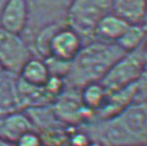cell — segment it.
I'll use <instances>...</instances> for the list:
<instances>
[{
	"label": "cell",
	"mask_w": 147,
	"mask_h": 146,
	"mask_svg": "<svg viewBox=\"0 0 147 146\" xmlns=\"http://www.w3.org/2000/svg\"><path fill=\"white\" fill-rule=\"evenodd\" d=\"M125 54L116 43L92 41L83 45L64 79L65 87L81 89L93 82H100L114 63Z\"/></svg>",
	"instance_id": "obj_1"
},
{
	"label": "cell",
	"mask_w": 147,
	"mask_h": 146,
	"mask_svg": "<svg viewBox=\"0 0 147 146\" xmlns=\"http://www.w3.org/2000/svg\"><path fill=\"white\" fill-rule=\"evenodd\" d=\"M147 50L146 42L134 51L126 52L119 58L100 80L107 92L129 86L139 81L146 74Z\"/></svg>",
	"instance_id": "obj_2"
},
{
	"label": "cell",
	"mask_w": 147,
	"mask_h": 146,
	"mask_svg": "<svg viewBox=\"0 0 147 146\" xmlns=\"http://www.w3.org/2000/svg\"><path fill=\"white\" fill-rule=\"evenodd\" d=\"M112 0H73L66 11L65 22L85 39L93 41L95 26L108 14L111 13Z\"/></svg>",
	"instance_id": "obj_3"
},
{
	"label": "cell",
	"mask_w": 147,
	"mask_h": 146,
	"mask_svg": "<svg viewBox=\"0 0 147 146\" xmlns=\"http://www.w3.org/2000/svg\"><path fill=\"white\" fill-rule=\"evenodd\" d=\"M53 112L57 119L67 126L82 125L93 118V113L83 106L80 89L65 87L53 102Z\"/></svg>",
	"instance_id": "obj_4"
},
{
	"label": "cell",
	"mask_w": 147,
	"mask_h": 146,
	"mask_svg": "<svg viewBox=\"0 0 147 146\" xmlns=\"http://www.w3.org/2000/svg\"><path fill=\"white\" fill-rule=\"evenodd\" d=\"M30 57V48L20 35L0 28V63L7 73L18 76Z\"/></svg>",
	"instance_id": "obj_5"
},
{
	"label": "cell",
	"mask_w": 147,
	"mask_h": 146,
	"mask_svg": "<svg viewBox=\"0 0 147 146\" xmlns=\"http://www.w3.org/2000/svg\"><path fill=\"white\" fill-rule=\"evenodd\" d=\"M83 41L78 32L68 26L67 24H60L48 45V57H53L65 62H71L83 47Z\"/></svg>",
	"instance_id": "obj_6"
},
{
	"label": "cell",
	"mask_w": 147,
	"mask_h": 146,
	"mask_svg": "<svg viewBox=\"0 0 147 146\" xmlns=\"http://www.w3.org/2000/svg\"><path fill=\"white\" fill-rule=\"evenodd\" d=\"M29 22L27 0H6L0 11V28L20 35Z\"/></svg>",
	"instance_id": "obj_7"
},
{
	"label": "cell",
	"mask_w": 147,
	"mask_h": 146,
	"mask_svg": "<svg viewBox=\"0 0 147 146\" xmlns=\"http://www.w3.org/2000/svg\"><path fill=\"white\" fill-rule=\"evenodd\" d=\"M115 117L122 123L125 130L140 143L147 142V104L135 102Z\"/></svg>",
	"instance_id": "obj_8"
},
{
	"label": "cell",
	"mask_w": 147,
	"mask_h": 146,
	"mask_svg": "<svg viewBox=\"0 0 147 146\" xmlns=\"http://www.w3.org/2000/svg\"><path fill=\"white\" fill-rule=\"evenodd\" d=\"M32 130H35L33 123L25 112L18 111L0 118V137L13 143L23 134Z\"/></svg>",
	"instance_id": "obj_9"
},
{
	"label": "cell",
	"mask_w": 147,
	"mask_h": 146,
	"mask_svg": "<svg viewBox=\"0 0 147 146\" xmlns=\"http://www.w3.org/2000/svg\"><path fill=\"white\" fill-rule=\"evenodd\" d=\"M16 76L6 72L0 78V118L22 109L17 90Z\"/></svg>",
	"instance_id": "obj_10"
},
{
	"label": "cell",
	"mask_w": 147,
	"mask_h": 146,
	"mask_svg": "<svg viewBox=\"0 0 147 146\" xmlns=\"http://www.w3.org/2000/svg\"><path fill=\"white\" fill-rule=\"evenodd\" d=\"M111 13L129 24H145L146 0H112Z\"/></svg>",
	"instance_id": "obj_11"
},
{
	"label": "cell",
	"mask_w": 147,
	"mask_h": 146,
	"mask_svg": "<svg viewBox=\"0 0 147 146\" xmlns=\"http://www.w3.org/2000/svg\"><path fill=\"white\" fill-rule=\"evenodd\" d=\"M129 25L131 24L110 13L97 23L93 33V39L102 42L116 43Z\"/></svg>",
	"instance_id": "obj_12"
},
{
	"label": "cell",
	"mask_w": 147,
	"mask_h": 146,
	"mask_svg": "<svg viewBox=\"0 0 147 146\" xmlns=\"http://www.w3.org/2000/svg\"><path fill=\"white\" fill-rule=\"evenodd\" d=\"M18 78L30 86L42 88L50 78V73L45 60L40 57L32 56L22 66Z\"/></svg>",
	"instance_id": "obj_13"
},
{
	"label": "cell",
	"mask_w": 147,
	"mask_h": 146,
	"mask_svg": "<svg viewBox=\"0 0 147 146\" xmlns=\"http://www.w3.org/2000/svg\"><path fill=\"white\" fill-rule=\"evenodd\" d=\"M108 97V92L100 82H93L80 89V99L85 108L94 114L102 109Z\"/></svg>",
	"instance_id": "obj_14"
},
{
	"label": "cell",
	"mask_w": 147,
	"mask_h": 146,
	"mask_svg": "<svg viewBox=\"0 0 147 146\" xmlns=\"http://www.w3.org/2000/svg\"><path fill=\"white\" fill-rule=\"evenodd\" d=\"M146 42V24H131L116 42L124 52H131Z\"/></svg>",
	"instance_id": "obj_15"
},
{
	"label": "cell",
	"mask_w": 147,
	"mask_h": 146,
	"mask_svg": "<svg viewBox=\"0 0 147 146\" xmlns=\"http://www.w3.org/2000/svg\"><path fill=\"white\" fill-rule=\"evenodd\" d=\"M71 1L73 0H30L27 3H28V5L32 3L36 9L47 11L49 13V15L51 14L59 15L63 11H65L66 16V11L71 5Z\"/></svg>",
	"instance_id": "obj_16"
},
{
	"label": "cell",
	"mask_w": 147,
	"mask_h": 146,
	"mask_svg": "<svg viewBox=\"0 0 147 146\" xmlns=\"http://www.w3.org/2000/svg\"><path fill=\"white\" fill-rule=\"evenodd\" d=\"M91 139L88 134L83 128L79 126V130L73 128L71 132H68L67 145L68 146H88L91 142Z\"/></svg>",
	"instance_id": "obj_17"
},
{
	"label": "cell",
	"mask_w": 147,
	"mask_h": 146,
	"mask_svg": "<svg viewBox=\"0 0 147 146\" xmlns=\"http://www.w3.org/2000/svg\"><path fill=\"white\" fill-rule=\"evenodd\" d=\"M13 144L15 146H44L42 137L35 130L23 134L20 138L17 139Z\"/></svg>",
	"instance_id": "obj_18"
},
{
	"label": "cell",
	"mask_w": 147,
	"mask_h": 146,
	"mask_svg": "<svg viewBox=\"0 0 147 146\" xmlns=\"http://www.w3.org/2000/svg\"><path fill=\"white\" fill-rule=\"evenodd\" d=\"M0 146H15V144L13 142H11V141L0 137Z\"/></svg>",
	"instance_id": "obj_19"
},
{
	"label": "cell",
	"mask_w": 147,
	"mask_h": 146,
	"mask_svg": "<svg viewBox=\"0 0 147 146\" xmlns=\"http://www.w3.org/2000/svg\"><path fill=\"white\" fill-rule=\"evenodd\" d=\"M88 146H106V145H104V144L100 143V142H97V141H91Z\"/></svg>",
	"instance_id": "obj_20"
},
{
	"label": "cell",
	"mask_w": 147,
	"mask_h": 146,
	"mask_svg": "<svg viewBox=\"0 0 147 146\" xmlns=\"http://www.w3.org/2000/svg\"><path fill=\"white\" fill-rule=\"evenodd\" d=\"M5 73H6V70H4V68L2 66V64L0 63V78H1V77H2Z\"/></svg>",
	"instance_id": "obj_21"
},
{
	"label": "cell",
	"mask_w": 147,
	"mask_h": 146,
	"mask_svg": "<svg viewBox=\"0 0 147 146\" xmlns=\"http://www.w3.org/2000/svg\"><path fill=\"white\" fill-rule=\"evenodd\" d=\"M133 146H146V144H141V145H133Z\"/></svg>",
	"instance_id": "obj_22"
}]
</instances>
